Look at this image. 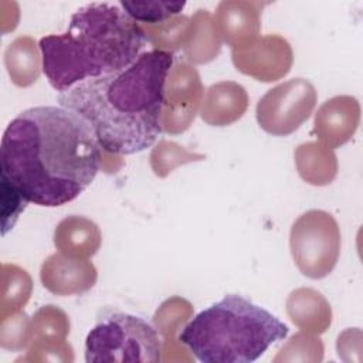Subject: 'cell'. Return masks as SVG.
I'll use <instances>...</instances> for the list:
<instances>
[{"mask_svg":"<svg viewBox=\"0 0 363 363\" xmlns=\"http://www.w3.org/2000/svg\"><path fill=\"white\" fill-rule=\"evenodd\" d=\"M101 159V146L81 116L62 106H33L1 136L0 180L27 203L58 207L92 183Z\"/></svg>","mask_w":363,"mask_h":363,"instance_id":"obj_1","label":"cell"},{"mask_svg":"<svg viewBox=\"0 0 363 363\" xmlns=\"http://www.w3.org/2000/svg\"><path fill=\"white\" fill-rule=\"evenodd\" d=\"M172 67L170 51H145L123 69L58 92L57 101L89 125L102 150L119 156L139 153L162 133L164 85Z\"/></svg>","mask_w":363,"mask_h":363,"instance_id":"obj_2","label":"cell"},{"mask_svg":"<svg viewBox=\"0 0 363 363\" xmlns=\"http://www.w3.org/2000/svg\"><path fill=\"white\" fill-rule=\"evenodd\" d=\"M143 27L112 3H89L77 10L62 34L40 40L43 71L58 92L123 69L142 54Z\"/></svg>","mask_w":363,"mask_h":363,"instance_id":"obj_3","label":"cell"},{"mask_svg":"<svg viewBox=\"0 0 363 363\" xmlns=\"http://www.w3.org/2000/svg\"><path fill=\"white\" fill-rule=\"evenodd\" d=\"M288 332L269 311L230 294L199 312L182 329L179 340L203 363H250Z\"/></svg>","mask_w":363,"mask_h":363,"instance_id":"obj_4","label":"cell"},{"mask_svg":"<svg viewBox=\"0 0 363 363\" xmlns=\"http://www.w3.org/2000/svg\"><path fill=\"white\" fill-rule=\"evenodd\" d=\"M162 359L157 330L140 316L126 312L102 315L85 339V362H142Z\"/></svg>","mask_w":363,"mask_h":363,"instance_id":"obj_5","label":"cell"},{"mask_svg":"<svg viewBox=\"0 0 363 363\" xmlns=\"http://www.w3.org/2000/svg\"><path fill=\"white\" fill-rule=\"evenodd\" d=\"M340 250L336 220L326 211L311 210L298 217L291 228V252L299 271L313 279L330 274Z\"/></svg>","mask_w":363,"mask_h":363,"instance_id":"obj_6","label":"cell"},{"mask_svg":"<svg viewBox=\"0 0 363 363\" xmlns=\"http://www.w3.org/2000/svg\"><path fill=\"white\" fill-rule=\"evenodd\" d=\"M315 104V86L303 78H294L269 89L259 99L257 121L265 132L286 136L311 116Z\"/></svg>","mask_w":363,"mask_h":363,"instance_id":"obj_7","label":"cell"},{"mask_svg":"<svg viewBox=\"0 0 363 363\" xmlns=\"http://www.w3.org/2000/svg\"><path fill=\"white\" fill-rule=\"evenodd\" d=\"M96 279V271L85 259H75L54 254L41 267L43 285L57 295L81 294L88 291Z\"/></svg>","mask_w":363,"mask_h":363,"instance_id":"obj_8","label":"cell"},{"mask_svg":"<svg viewBox=\"0 0 363 363\" xmlns=\"http://www.w3.org/2000/svg\"><path fill=\"white\" fill-rule=\"evenodd\" d=\"M245 108L247 95L244 88L234 82H220L210 86L201 118L210 125L224 126L241 118Z\"/></svg>","mask_w":363,"mask_h":363,"instance_id":"obj_9","label":"cell"},{"mask_svg":"<svg viewBox=\"0 0 363 363\" xmlns=\"http://www.w3.org/2000/svg\"><path fill=\"white\" fill-rule=\"evenodd\" d=\"M99 241L98 227L82 217H68L55 230V245L64 254L89 257L96 252Z\"/></svg>","mask_w":363,"mask_h":363,"instance_id":"obj_10","label":"cell"},{"mask_svg":"<svg viewBox=\"0 0 363 363\" xmlns=\"http://www.w3.org/2000/svg\"><path fill=\"white\" fill-rule=\"evenodd\" d=\"M119 6L135 21L156 24L179 14L186 1H119Z\"/></svg>","mask_w":363,"mask_h":363,"instance_id":"obj_11","label":"cell"},{"mask_svg":"<svg viewBox=\"0 0 363 363\" xmlns=\"http://www.w3.org/2000/svg\"><path fill=\"white\" fill-rule=\"evenodd\" d=\"M1 182V233L3 235L13 228L21 211L26 208V199L7 182Z\"/></svg>","mask_w":363,"mask_h":363,"instance_id":"obj_12","label":"cell"}]
</instances>
